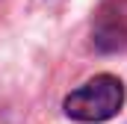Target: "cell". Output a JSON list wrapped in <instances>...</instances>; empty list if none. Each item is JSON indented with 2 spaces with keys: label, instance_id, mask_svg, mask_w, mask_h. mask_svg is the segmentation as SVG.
Returning <instances> with one entry per match:
<instances>
[{
  "label": "cell",
  "instance_id": "1",
  "mask_svg": "<svg viewBox=\"0 0 127 124\" xmlns=\"http://www.w3.org/2000/svg\"><path fill=\"white\" fill-rule=\"evenodd\" d=\"M124 103V86L118 77L112 74H100L92 77L86 86L74 89L65 97V115L74 121H86V124H97L112 118Z\"/></svg>",
  "mask_w": 127,
  "mask_h": 124
},
{
  "label": "cell",
  "instance_id": "2",
  "mask_svg": "<svg viewBox=\"0 0 127 124\" xmlns=\"http://www.w3.org/2000/svg\"><path fill=\"white\" fill-rule=\"evenodd\" d=\"M95 44L100 50L127 47V0H109L95 21Z\"/></svg>",
  "mask_w": 127,
  "mask_h": 124
}]
</instances>
